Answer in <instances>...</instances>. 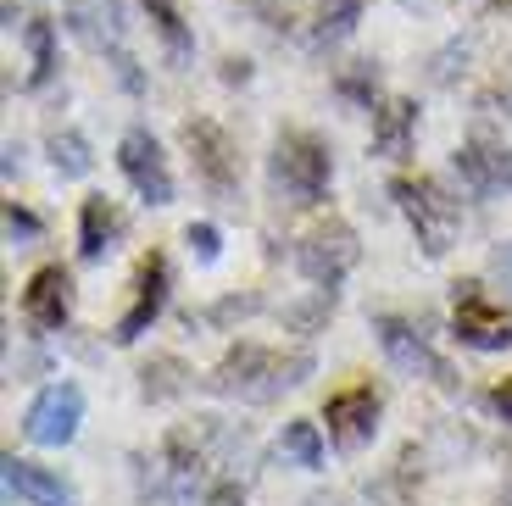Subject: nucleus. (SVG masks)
Listing matches in <instances>:
<instances>
[{"label": "nucleus", "instance_id": "obj_31", "mask_svg": "<svg viewBox=\"0 0 512 506\" xmlns=\"http://www.w3.org/2000/svg\"><path fill=\"white\" fill-rule=\"evenodd\" d=\"M485 406L496 412V418H507V423H512V379H507V384H496V390L485 395Z\"/></svg>", "mask_w": 512, "mask_h": 506}, {"label": "nucleus", "instance_id": "obj_26", "mask_svg": "<svg viewBox=\"0 0 512 506\" xmlns=\"http://www.w3.org/2000/svg\"><path fill=\"white\" fill-rule=\"evenodd\" d=\"M184 240H190V251L201 256V262H218V256H223V234L212 223H190V228H184Z\"/></svg>", "mask_w": 512, "mask_h": 506}, {"label": "nucleus", "instance_id": "obj_13", "mask_svg": "<svg viewBox=\"0 0 512 506\" xmlns=\"http://www.w3.org/2000/svg\"><path fill=\"white\" fill-rule=\"evenodd\" d=\"M23 317L39 334H62L73 317V273L67 267H39L23 290Z\"/></svg>", "mask_w": 512, "mask_h": 506}, {"label": "nucleus", "instance_id": "obj_7", "mask_svg": "<svg viewBox=\"0 0 512 506\" xmlns=\"http://www.w3.org/2000/svg\"><path fill=\"white\" fill-rule=\"evenodd\" d=\"M451 334H457L468 351H507L512 345V317L507 306H496L485 295V284H457V301H451Z\"/></svg>", "mask_w": 512, "mask_h": 506}, {"label": "nucleus", "instance_id": "obj_15", "mask_svg": "<svg viewBox=\"0 0 512 506\" xmlns=\"http://www.w3.org/2000/svg\"><path fill=\"white\" fill-rule=\"evenodd\" d=\"M412 134H418V101H384L373 106V156L384 162H401L412 156Z\"/></svg>", "mask_w": 512, "mask_h": 506}, {"label": "nucleus", "instance_id": "obj_33", "mask_svg": "<svg viewBox=\"0 0 512 506\" xmlns=\"http://www.w3.org/2000/svg\"><path fill=\"white\" fill-rule=\"evenodd\" d=\"M401 6H407V12H429V6H435V0H401Z\"/></svg>", "mask_w": 512, "mask_h": 506}, {"label": "nucleus", "instance_id": "obj_23", "mask_svg": "<svg viewBox=\"0 0 512 506\" xmlns=\"http://www.w3.org/2000/svg\"><path fill=\"white\" fill-rule=\"evenodd\" d=\"M51 167L62 178H84L95 167V156H90V140L84 134H73V128H62V134H51Z\"/></svg>", "mask_w": 512, "mask_h": 506}, {"label": "nucleus", "instance_id": "obj_24", "mask_svg": "<svg viewBox=\"0 0 512 506\" xmlns=\"http://www.w3.org/2000/svg\"><path fill=\"white\" fill-rule=\"evenodd\" d=\"M334 89H340V101L373 112V106H379V67H373V62H351L346 73L334 78Z\"/></svg>", "mask_w": 512, "mask_h": 506}, {"label": "nucleus", "instance_id": "obj_29", "mask_svg": "<svg viewBox=\"0 0 512 506\" xmlns=\"http://www.w3.org/2000/svg\"><path fill=\"white\" fill-rule=\"evenodd\" d=\"M201 506H245V490L234 479H218L212 490H206V501Z\"/></svg>", "mask_w": 512, "mask_h": 506}, {"label": "nucleus", "instance_id": "obj_16", "mask_svg": "<svg viewBox=\"0 0 512 506\" xmlns=\"http://www.w3.org/2000/svg\"><path fill=\"white\" fill-rule=\"evenodd\" d=\"M6 495H23L34 506H78V495L51 468H34L23 456H6Z\"/></svg>", "mask_w": 512, "mask_h": 506}, {"label": "nucleus", "instance_id": "obj_25", "mask_svg": "<svg viewBox=\"0 0 512 506\" xmlns=\"http://www.w3.org/2000/svg\"><path fill=\"white\" fill-rule=\"evenodd\" d=\"M140 390H145V401H167V395H179L184 390V379H190V373H184V362H173V356H162V362H151L140 373Z\"/></svg>", "mask_w": 512, "mask_h": 506}, {"label": "nucleus", "instance_id": "obj_22", "mask_svg": "<svg viewBox=\"0 0 512 506\" xmlns=\"http://www.w3.org/2000/svg\"><path fill=\"white\" fill-rule=\"evenodd\" d=\"M23 39H28V89H39V84H51V73H56V28L45 23V17H34V23L23 28Z\"/></svg>", "mask_w": 512, "mask_h": 506}, {"label": "nucleus", "instance_id": "obj_6", "mask_svg": "<svg viewBox=\"0 0 512 506\" xmlns=\"http://www.w3.org/2000/svg\"><path fill=\"white\" fill-rule=\"evenodd\" d=\"M295 267H301V279L312 284V290H340L346 284V273L357 267V234H351V223H323L312 228L307 240L295 245Z\"/></svg>", "mask_w": 512, "mask_h": 506}, {"label": "nucleus", "instance_id": "obj_2", "mask_svg": "<svg viewBox=\"0 0 512 506\" xmlns=\"http://www.w3.org/2000/svg\"><path fill=\"white\" fill-rule=\"evenodd\" d=\"M273 190L290 195L295 206H318L323 195H329L334 184V156L329 145L318 140V134H307V128H290V134H279V145H273Z\"/></svg>", "mask_w": 512, "mask_h": 506}, {"label": "nucleus", "instance_id": "obj_20", "mask_svg": "<svg viewBox=\"0 0 512 506\" xmlns=\"http://www.w3.org/2000/svg\"><path fill=\"white\" fill-rule=\"evenodd\" d=\"M362 23V0H318L312 12V45H340Z\"/></svg>", "mask_w": 512, "mask_h": 506}, {"label": "nucleus", "instance_id": "obj_21", "mask_svg": "<svg viewBox=\"0 0 512 506\" xmlns=\"http://www.w3.org/2000/svg\"><path fill=\"white\" fill-rule=\"evenodd\" d=\"M279 451L290 456L295 468H307V473H318L323 462H329V445H323L318 423H284V434H279Z\"/></svg>", "mask_w": 512, "mask_h": 506}, {"label": "nucleus", "instance_id": "obj_12", "mask_svg": "<svg viewBox=\"0 0 512 506\" xmlns=\"http://www.w3.org/2000/svg\"><path fill=\"white\" fill-rule=\"evenodd\" d=\"M167 284H173V273H167V256H145V262H140V279H134V301H128V312L117 317V329H112L117 345H134V340H140V334L156 323V317H162Z\"/></svg>", "mask_w": 512, "mask_h": 506}, {"label": "nucleus", "instance_id": "obj_32", "mask_svg": "<svg viewBox=\"0 0 512 506\" xmlns=\"http://www.w3.org/2000/svg\"><path fill=\"white\" fill-rule=\"evenodd\" d=\"M223 78H229V84H245V78H251V67H245V62H223Z\"/></svg>", "mask_w": 512, "mask_h": 506}, {"label": "nucleus", "instance_id": "obj_10", "mask_svg": "<svg viewBox=\"0 0 512 506\" xmlns=\"http://www.w3.org/2000/svg\"><path fill=\"white\" fill-rule=\"evenodd\" d=\"M78 423H84V390L62 379V384H45L34 395V406H28V418H23V434L34 445H67L78 434Z\"/></svg>", "mask_w": 512, "mask_h": 506}, {"label": "nucleus", "instance_id": "obj_14", "mask_svg": "<svg viewBox=\"0 0 512 506\" xmlns=\"http://www.w3.org/2000/svg\"><path fill=\"white\" fill-rule=\"evenodd\" d=\"M451 162H457L468 195H479V201L512 190V151H507V145H496V140H462Z\"/></svg>", "mask_w": 512, "mask_h": 506}, {"label": "nucleus", "instance_id": "obj_4", "mask_svg": "<svg viewBox=\"0 0 512 506\" xmlns=\"http://www.w3.org/2000/svg\"><path fill=\"white\" fill-rule=\"evenodd\" d=\"M184 151H190V167L195 178H201L206 195H218V201H234L245 184V167H240V151H234L229 128L212 123V117H190V123L179 128Z\"/></svg>", "mask_w": 512, "mask_h": 506}, {"label": "nucleus", "instance_id": "obj_19", "mask_svg": "<svg viewBox=\"0 0 512 506\" xmlns=\"http://www.w3.org/2000/svg\"><path fill=\"white\" fill-rule=\"evenodd\" d=\"M145 12H151V28H156V39H162V51H167V62H190L195 56V34L184 28V17H179V6L173 0H145Z\"/></svg>", "mask_w": 512, "mask_h": 506}, {"label": "nucleus", "instance_id": "obj_8", "mask_svg": "<svg viewBox=\"0 0 512 506\" xmlns=\"http://www.w3.org/2000/svg\"><path fill=\"white\" fill-rule=\"evenodd\" d=\"M373 334H379V351L390 356V362H396L401 373H407V379H435L440 390H457V373H451V362L429 351V340H423V334L412 329L407 317L379 312V317H373Z\"/></svg>", "mask_w": 512, "mask_h": 506}, {"label": "nucleus", "instance_id": "obj_27", "mask_svg": "<svg viewBox=\"0 0 512 506\" xmlns=\"http://www.w3.org/2000/svg\"><path fill=\"white\" fill-rule=\"evenodd\" d=\"M39 234V217L28 212V206H17V201H6V240H34Z\"/></svg>", "mask_w": 512, "mask_h": 506}, {"label": "nucleus", "instance_id": "obj_28", "mask_svg": "<svg viewBox=\"0 0 512 506\" xmlns=\"http://www.w3.org/2000/svg\"><path fill=\"white\" fill-rule=\"evenodd\" d=\"M245 6H251V12L262 17L268 28H284V23H290V0H245Z\"/></svg>", "mask_w": 512, "mask_h": 506}, {"label": "nucleus", "instance_id": "obj_17", "mask_svg": "<svg viewBox=\"0 0 512 506\" xmlns=\"http://www.w3.org/2000/svg\"><path fill=\"white\" fill-rule=\"evenodd\" d=\"M117 234H123V217H117V206L106 195H90V201L78 206V256L84 262H101L117 245Z\"/></svg>", "mask_w": 512, "mask_h": 506}, {"label": "nucleus", "instance_id": "obj_1", "mask_svg": "<svg viewBox=\"0 0 512 506\" xmlns=\"http://www.w3.org/2000/svg\"><path fill=\"white\" fill-rule=\"evenodd\" d=\"M312 351H273V345H234L218 367H212V379L206 390L212 395H229V401H245V406H268L279 401L284 390L312 379Z\"/></svg>", "mask_w": 512, "mask_h": 506}, {"label": "nucleus", "instance_id": "obj_18", "mask_svg": "<svg viewBox=\"0 0 512 506\" xmlns=\"http://www.w3.org/2000/svg\"><path fill=\"white\" fill-rule=\"evenodd\" d=\"M67 28H73L84 45L106 51V45L123 39V6H117V0H73V6H67Z\"/></svg>", "mask_w": 512, "mask_h": 506}, {"label": "nucleus", "instance_id": "obj_11", "mask_svg": "<svg viewBox=\"0 0 512 506\" xmlns=\"http://www.w3.org/2000/svg\"><path fill=\"white\" fill-rule=\"evenodd\" d=\"M379 390L373 384H346V390H334L329 406H323V418H329V440L340 445V451H362V445L373 440V429H379Z\"/></svg>", "mask_w": 512, "mask_h": 506}, {"label": "nucleus", "instance_id": "obj_5", "mask_svg": "<svg viewBox=\"0 0 512 506\" xmlns=\"http://www.w3.org/2000/svg\"><path fill=\"white\" fill-rule=\"evenodd\" d=\"M206 445L195 434H167L162 456H156V473H151V495L173 506H201L206 501Z\"/></svg>", "mask_w": 512, "mask_h": 506}, {"label": "nucleus", "instance_id": "obj_9", "mask_svg": "<svg viewBox=\"0 0 512 506\" xmlns=\"http://www.w3.org/2000/svg\"><path fill=\"white\" fill-rule=\"evenodd\" d=\"M117 167H123V178L134 184V195H140L145 206L173 201V173H167V156H162L151 128H128L123 145H117Z\"/></svg>", "mask_w": 512, "mask_h": 506}, {"label": "nucleus", "instance_id": "obj_34", "mask_svg": "<svg viewBox=\"0 0 512 506\" xmlns=\"http://www.w3.org/2000/svg\"><path fill=\"white\" fill-rule=\"evenodd\" d=\"M485 6H507V0H485Z\"/></svg>", "mask_w": 512, "mask_h": 506}, {"label": "nucleus", "instance_id": "obj_30", "mask_svg": "<svg viewBox=\"0 0 512 506\" xmlns=\"http://www.w3.org/2000/svg\"><path fill=\"white\" fill-rule=\"evenodd\" d=\"M490 273H496V279L512 290V240H501L496 251H490Z\"/></svg>", "mask_w": 512, "mask_h": 506}, {"label": "nucleus", "instance_id": "obj_3", "mask_svg": "<svg viewBox=\"0 0 512 506\" xmlns=\"http://www.w3.org/2000/svg\"><path fill=\"white\" fill-rule=\"evenodd\" d=\"M390 201L401 206V217L412 223L423 256H446L462 234V201H451L435 178H396L390 184Z\"/></svg>", "mask_w": 512, "mask_h": 506}]
</instances>
